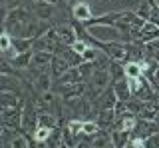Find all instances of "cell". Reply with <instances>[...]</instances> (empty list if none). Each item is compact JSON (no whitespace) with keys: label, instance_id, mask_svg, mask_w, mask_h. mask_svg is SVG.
Returning <instances> with one entry per match:
<instances>
[{"label":"cell","instance_id":"obj_3","mask_svg":"<svg viewBox=\"0 0 159 148\" xmlns=\"http://www.w3.org/2000/svg\"><path fill=\"white\" fill-rule=\"evenodd\" d=\"M0 120H2V126L22 132V108H2Z\"/></svg>","mask_w":159,"mask_h":148},{"label":"cell","instance_id":"obj_10","mask_svg":"<svg viewBox=\"0 0 159 148\" xmlns=\"http://www.w3.org/2000/svg\"><path fill=\"white\" fill-rule=\"evenodd\" d=\"M96 122L99 124V128L102 130H111L113 124L117 122V114H116V110H98L96 112Z\"/></svg>","mask_w":159,"mask_h":148},{"label":"cell","instance_id":"obj_35","mask_svg":"<svg viewBox=\"0 0 159 148\" xmlns=\"http://www.w3.org/2000/svg\"><path fill=\"white\" fill-rule=\"evenodd\" d=\"M157 100H159V94H157Z\"/></svg>","mask_w":159,"mask_h":148},{"label":"cell","instance_id":"obj_33","mask_svg":"<svg viewBox=\"0 0 159 148\" xmlns=\"http://www.w3.org/2000/svg\"><path fill=\"white\" fill-rule=\"evenodd\" d=\"M98 2H107V0H98Z\"/></svg>","mask_w":159,"mask_h":148},{"label":"cell","instance_id":"obj_26","mask_svg":"<svg viewBox=\"0 0 159 148\" xmlns=\"http://www.w3.org/2000/svg\"><path fill=\"white\" fill-rule=\"evenodd\" d=\"M147 78H149V82H151V86H153V90L159 94V66L153 70L151 74H147Z\"/></svg>","mask_w":159,"mask_h":148},{"label":"cell","instance_id":"obj_18","mask_svg":"<svg viewBox=\"0 0 159 148\" xmlns=\"http://www.w3.org/2000/svg\"><path fill=\"white\" fill-rule=\"evenodd\" d=\"M109 74H111V82L125 78V64L113 60V62H111V66H109Z\"/></svg>","mask_w":159,"mask_h":148},{"label":"cell","instance_id":"obj_17","mask_svg":"<svg viewBox=\"0 0 159 148\" xmlns=\"http://www.w3.org/2000/svg\"><path fill=\"white\" fill-rule=\"evenodd\" d=\"M78 70H80V76H82V82H88L92 80V76H93V72H96V64L93 62H82L78 66Z\"/></svg>","mask_w":159,"mask_h":148},{"label":"cell","instance_id":"obj_12","mask_svg":"<svg viewBox=\"0 0 159 148\" xmlns=\"http://www.w3.org/2000/svg\"><path fill=\"white\" fill-rule=\"evenodd\" d=\"M111 86H113V90H116V94H117V100H121V102H129V100L133 98L131 88H129V82H127V76H125V78H121V80L111 82Z\"/></svg>","mask_w":159,"mask_h":148},{"label":"cell","instance_id":"obj_7","mask_svg":"<svg viewBox=\"0 0 159 148\" xmlns=\"http://www.w3.org/2000/svg\"><path fill=\"white\" fill-rule=\"evenodd\" d=\"M32 14L38 20H52L54 14H56V6L48 4V2H42V0H34L32 2Z\"/></svg>","mask_w":159,"mask_h":148},{"label":"cell","instance_id":"obj_34","mask_svg":"<svg viewBox=\"0 0 159 148\" xmlns=\"http://www.w3.org/2000/svg\"><path fill=\"white\" fill-rule=\"evenodd\" d=\"M135 148H143V146H135Z\"/></svg>","mask_w":159,"mask_h":148},{"label":"cell","instance_id":"obj_1","mask_svg":"<svg viewBox=\"0 0 159 148\" xmlns=\"http://www.w3.org/2000/svg\"><path fill=\"white\" fill-rule=\"evenodd\" d=\"M32 20V12L28 8H14L4 14V20H2V30L8 32L12 38H22L24 36V30H26V24Z\"/></svg>","mask_w":159,"mask_h":148},{"label":"cell","instance_id":"obj_9","mask_svg":"<svg viewBox=\"0 0 159 148\" xmlns=\"http://www.w3.org/2000/svg\"><path fill=\"white\" fill-rule=\"evenodd\" d=\"M32 84H34V88H36V92H38V94L52 90V88H54V76H52V72H50V70H46V72H40L38 76L32 80Z\"/></svg>","mask_w":159,"mask_h":148},{"label":"cell","instance_id":"obj_27","mask_svg":"<svg viewBox=\"0 0 159 148\" xmlns=\"http://www.w3.org/2000/svg\"><path fill=\"white\" fill-rule=\"evenodd\" d=\"M88 46H89V42H88V40H84V38H78V40L72 44V48H74V50H76L78 54H82Z\"/></svg>","mask_w":159,"mask_h":148},{"label":"cell","instance_id":"obj_25","mask_svg":"<svg viewBox=\"0 0 159 148\" xmlns=\"http://www.w3.org/2000/svg\"><path fill=\"white\" fill-rule=\"evenodd\" d=\"M143 148H159V132L149 134L145 140H143Z\"/></svg>","mask_w":159,"mask_h":148},{"label":"cell","instance_id":"obj_15","mask_svg":"<svg viewBox=\"0 0 159 148\" xmlns=\"http://www.w3.org/2000/svg\"><path fill=\"white\" fill-rule=\"evenodd\" d=\"M32 56H34V50H28V52H22V54H16V56L12 58V62L14 64V68H16V70H28L30 68V64H32Z\"/></svg>","mask_w":159,"mask_h":148},{"label":"cell","instance_id":"obj_16","mask_svg":"<svg viewBox=\"0 0 159 148\" xmlns=\"http://www.w3.org/2000/svg\"><path fill=\"white\" fill-rule=\"evenodd\" d=\"M80 82H82V76H80L78 66H72L66 74H62L54 84H80Z\"/></svg>","mask_w":159,"mask_h":148},{"label":"cell","instance_id":"obj_14","mask_svg":"<svg viewBox=\"0 0 159 148\" xmlns=\"http://www.w3.org/2000/svg\"><path fill=\"white\" fill-rule=\"evenodd\" d=\"M155 38H159V26L147 20V22H145V26L141 28V34H139V40H137V42L147 44V42H153Z\"/></svg>","mask_w":159,"mask_h":148},{"label":"cell","instance_id":"obj_2","mask_svg":"<svg viewBox=\"0 0 159 148\" xmlns=\"http://www.w3.org/2000/svg\"><path fill=\"white\" fill-rule=\"evenodd\" d=\"M38 120H40V112L36 106V100H26V104L22 108V134L32 136L34 130L38 128Z\"/></svg>","mask_w":159,"mask_h":148},{"label":"cell","instance_id":"obj_22","mask_svg":"<svg viewBox=\"0 0 159 148\" xmlns=\"http://www.w3.org/2000/svg\"><path fill=\"white\" fill-rule=\"evenodd\" d=\"M99 130H102V128H99V124L93 120V118H89V120H84V134H86V136L92 138V136H96Z\"/></svg>","mask_w":159,"mask_h":148},{"label":"cell","instance_id":"obj_5","mask_svg":"<svg viewBox=\"0 0 159 148\" xmlns=\"http://www.w3.org/2000/svg\"><path fill=\"white\" fill-rule=\"evenodd\" d=\"M117 94H116V90H113V86H107L106 90L99 94V98L96 102H93V108H96V112L98 110H111V108H116L117 104Z\"/></svg>","mask_w":159,"mask_h":148},{"label":"cell","instance_id":"obj_19","mask_svg":"<svg viewBox=\"0 0 159 148\" xmlns=\"http://www.w3.org/2000/svg\"><path fill=\"white\" fill-rule=\"evenodd\" d=\"M52 130H54V128H48V126L38 124V128L34 130L32 138H34L36 142H48V138H50V134H52Z\"/></svg>","mask_w":159,"mask_h":148},{"label":"cell","instance_id":"obj_23","mask_svg":"<svg viewBox=\"0 0 159 148\" xmlns=\"http://www.w3.org/2000/svg\"><path fill=\"white\" fill-rule=\"evenodd\" d=\"M151 10H153V6L147 2V0H141V2H139V6L135 8L137 16H141L143 20H149V16H151Z\"/></svg>","mask_w":159,"mask_h":148},{"label":"cell","instance_id":"obj_21","mask_svg":"<svg viewBox=\"0 0 159 148\" xmlns=\"http://www.w3.org/2000/svg\"><path fill=\"white\" fill-rule=\"evenodd\" d=\"M99 48L98 46H93V44H89V46L86 48V50L82 52V58H84V62H96L98 60V56H99Z\"/></svg>","mask_w":159,"mask_h":148},{"label":"cell","instance_id":"obj_11","mask_svg":"<svg viewBox=\"0 0 159 148\" xmlns=\"http://www.w3.org/2000/svg\"><path fill=\"white\" fill-rule=\"evenodd\" d=\"M109 132H111V142L116 148H127L133 138V132L123 130V128H111Z\"/></svg>","mask_w":159,"mask_h":148},{"label":"cell","instance_id":"obj_4","mask_svg":"<svg viewBox=\"0 0 159 148\" xmlns=\"http://www.w3.org/2000/svg\"><path fill=\"white\" fill-rule=\"evenodd\" d=\"M93 16H96V14H93L92 4L86 2V0H80V2H76L72 6V18L78 20V22H82V24H88Z\"/></svg>","mask_w":159,"mask_h":148},{"label":"cell","instance_id":"obj_30","mask_svg":"<svg viewBox=\"0 0 159 148\" xmlns=\"http://www.w3.org/2000/svg\"><path fill=\"white\" fill-rule=\"evenodd\" d=\"M147 2H149V4H151V6H153V8H159V0H147Z\"/></svg>","mask_w":159,"mask_h":148},{"label":"cell","instance_id":"obj_31","mask_svg":"<svg viewBox=\"0 0 159 148\" xmlns=\"http://www.w3.org/2000/svg\"><path fill=\"white\" fill-rule=\"evenodd\" d=\"M2 148H12V142H6V144H2Z\"/></svg>","mask_w":159,"mask_h":148},{"label":"cell","instance_id":"obj_8","mask_svg":"<svg viewBox=\"0 0 159 148\" xmlns=\"http://www.w3.org/2000/svg\"><path fill=\"white\" fill-rule=\"evenodd\" d=\"M56 32H58L60 42H62V44L72 46V44L78 40V32H76V28H74V24H68V22L56 24Z\"/></svg>","mask_w":159,"mask_h":148},{"label":"cell","instance_id":"obj_29","mask_svg":"<svg viewBox=\"0 0 159 148\" xmlns=\"http://www.w3.org/2000/svg\"><path fill=\"white\" fill-rule=\"evenodd\" d=\"M149 22H153V24H157V26H159V8H153V10H151Z\"/></svg>","mask_w":159,"mask_h":148},{"label":"cell","instance_id":"obj_28","mask_svg":"<svg viewBox=\"0 0 159 148\" xmlns=\"http://www.w3.org/2000/svg\"><path fill=\"white\" fill-rule=\"evenodd\" d=\"M113 110H116L117 118H119V116H123V114H127V102H121V100H119L117 104H116V108H113Z\"/></svg>","mask_w":159,"mask_h":148},{"label":"cell","instance_id":"obj_32","mask_svg":"<svg viewBox=\"0 0 159 148\" xmlns=\"http://www.w3.org/2000/svg\"><path fill=\"white\" fill-rule=\"evenodd\" d=\"M153 122H157V124H159V112H157V116H155V120H153Z\"/></svg>","mask_w":159,"mask_h":148},{"label":"cell","instance_id":"obj_20","mask_svg":"<svg viewBox=\"0 0 159 148\" xmlns=\"http://www.w3.org/2000/svg\"><path fill=\"white\" fill-rule=\"evenodd\" d=\"M125 76L127 78L143 76V70H141V66H139V62H125Z\"/></svg>","mask_w":159,"mask_h":148},{"label":"cell","instance_id":"obj_24","mask_svg":"<svg viewBox=\"0 0 159 148\" xmlns=\"http://www.w3.org/2000/svg\"><path fill=\"white\" fill-rule=\"evenodd\" d=\"M12 148H30L28 136L22 134V132H18V134L14 136V140H12Z\"/></svg>","mask_w":159,"mask_h":148},{"label":"cell","instance_id":"obj_13","mask_svg":"<svg viewBox=\"0 0 159 148\" xmlns=\"http://www.w3.org/2000/svg\"><path fill=\"white\" fill-rule=\"evenodd\" d=\"M70 68H72V64L66 62L62 56H56V54H54V60L50 64V72H52V76H54V82H56L62 74H66Z\"/></svg>","mask_w":159,"mask_h":148},{"label":"cell","instance_id":"obj_6","mask_svg":"<svg viewBox=\"0 0 159 148\" xmlns=\"http://www.w3.org/2000/svg\"><path fill=\"white\" fill-rule=\"evenodd\" d=\"M26 94L20 92H0V108H24Z\"/></svg>","mask_w":159,"mask_h":148}]
</instances>
